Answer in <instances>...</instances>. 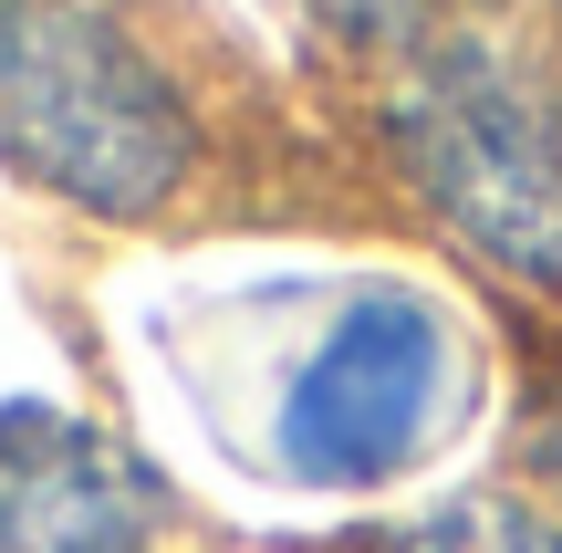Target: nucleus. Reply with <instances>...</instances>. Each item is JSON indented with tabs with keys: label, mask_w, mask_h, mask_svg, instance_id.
I'll return each instance as SVG.
<instances>
[{
	"label": "nucleus",
	"mask_w": 562,
	"mask_h": 553,
	"mask_svg": "<svg viewBox=\"0 0 562 553\" xmlns=\"http://www.w3.org/2000/svg\"><path fill=\"white\" fill-rule=\"evenodd\" d=\"M240 334L261 345L250 355V460L292 491L406 480L469 408V324L396 272L261 292Z\"/></svg>",
	"instance_id": "1"
},
{
	"label": "nucleus",
	"mask_w": 562,
	"mask_h": 553,
	"mask_svg": "<svg viewBox=\"0 0 562 553\" xmlns=\"http://www.w3.org/2000/svg\"><path fill=\"white\" fill-rule=\"evenodd\" d=\"M199 104L104 0H0V167L83 220H157L199 188Z\"/></svg>",
	"instance_id": "2"
},
{
	"label": "nucleus",
	"mask_w": 562,
	"mask_h": 553,
	"mask_svg": "<svg viewBox=\"0 0 562 553\" xmlns=\"http://www.w3.org/2000/svg\"><path fill=\"white\" fill-rule=\"evenodd\" d=\"M385 157L417 209L531 292H562V74L501 32H438L385 95Z\"/></svg>",
	"instance_id": "3"
},
{
	"label": "nucleus",
	"mask_w": 562,
	"mask_h": 553,
	"mask_svg": "<svg viewBox=\"0 0 562 553\" xmlns=\"http://www.w3.org/2000/svg\"><path fill=\"white\" fill-rule=\"evenodd\" d=\"M167 480L125 429L53 397L0 408V553H157Z\"/></svg>",
	"instance_id": "4"
},
{
	"label": "nucleus",
	"mask_w": 562,
	"mask_h": 553,
	"mask_svg": "<svg viewBox=\"0 0 562 553\" xmlns=\"http://www.w3.org/2000/svg\"><path fill=\"white\" fill-rule=\"evenodd\" d=\"M364 553H562V512H542L521 491H469V501H448L427 522L375 533Z\"/></svg>",
	"instance_id": "5"
},
{
	"label": "nucleus",
	"mask_w": 562,
	"mask_h": 553,
	"mask_svg": "<svg viewBox=\"0 0 562 553\" xmlns=\"http://www.w3.org/2000/svg\"><path fill=\"white\" fill-rule=\"evenodd\" d=\"M292 11L355 53H427L438 42V0H292Z\"/></svg>",
	"instance_id": "6"
},
{
	"label": "nucleus",
	"mask_w": 562,
	"mask_h": 553,
	"mask_svg": "<svg viewBox=\"0 0 562 553\" xmlns=\"http://www.w3.org/2000/svg\"><path fill=\"white\" fill-rule=\"evenodd\" d=\"M552 460H562V450H552Z\"/></svg>",
	"instance_id": "7"
}]
</instances>
